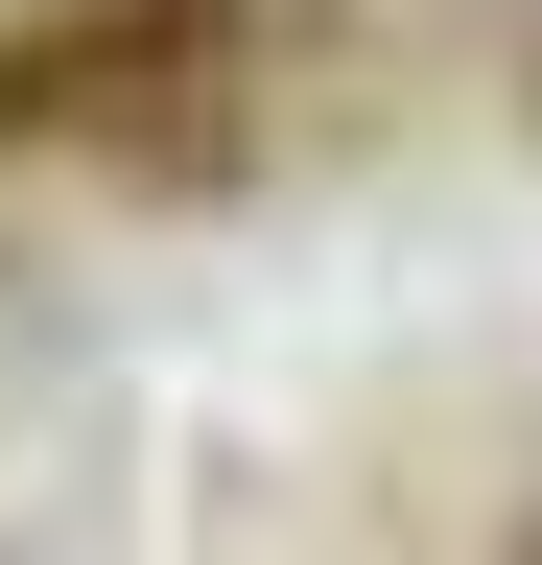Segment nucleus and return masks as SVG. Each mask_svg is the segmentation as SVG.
Segmentation results:
<instances>
[{"label": "nucleus", "instance_id": "nucleus-2", "mask_svg": "<svg viewBox=\"0 0 542 565\" xmlns=\"http://www.w3.org/2000/svg\"><path fill=\"white\" fill-rule=\"evenodd\" d=\"M519 565H542V542H519Z\"/></svg>", "mask_w": 542, "mask_h": 565}, {"label": "nucleus", "instance_id": "nucleus-1", "mask_svg": "<svg viewBox=\"0 0 542 565\" xmlns=\"http://www.w3.org/2000/svg\"><path fill=\"white\" fill-rule=\"evenodd\" d=\"M259 24H284V0H0V141H142V166H213Z\"/></svg>", "mask_w": 542, "mask_h": 565}]
</instances>
